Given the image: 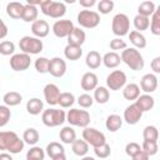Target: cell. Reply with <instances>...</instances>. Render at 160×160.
<instances>
[{
  "mask_svg": "<svg viewBox=\"0 0 160 160\" xmlns=\"http://www.w3.org/2000/svg\"><path fill=\"white\" fill-rule=\"evenodd\" d=\"M25 142L15 131H0V150L9 154H19L24 150Z\"/></svg>",
  "mask_w": 160,
  "mask_h": 160,
  "instance_id": "cell-1",
  "label": "cell"
},
{
  "mask_svg": "<svg viewBox=\"0 0 160 160\" xmlns=\"http://www.w3.org/2000/svg\"><path fill=\"white\" fill-rule=\"evenodd\" d=\"M120 59H121L122 62H125L134 71L142 70V68L145 65V61H144L142 55L135 48H126L125 50H122L121 51V55H120Z\"/></svg>",
  "mask_w": 160,
  "mask_h": 160,
  "instance_id": "cell-2",
  "label": "cell"
},
{
  "mask_svg": "<svg viewBox=\"0 0 160 160\" xmlns=\"http://www.w3.org/2000/svg\"><path fill=\"white\" fill-rule=\"evenodd\" d=\"M41 120L42 124L48 128H56L62 125L66 121V112L61 109L49 108L41 112Z\"/></svg>",
  "mask_w": 160,
  "mask_h": 160,
  "instance_id": "cell-3",
  "label": "cell"
},
{
  "mask_svg": "<svg viewBox=\"0 0 160 160\" xmlns=\"http://www.w3.org/2000/svg\"><path fill=\"white\" fill-rule=\"evenodd\" d=\"M41 12L46 16L52 19H60L66 12V5L62 1H54V0H42L40 4Z\"/></svg>",
  "mask_w": 160,
  "mask_h": 160,
  "instance_id": "cell-4",
  "label": "cell"
},
{
  "mask_svg": "<svg viewBox=\"0 0 160 160\" xmlns=\"http://www.w3.org/2000/svg\"><path fill=\"white\" fill-rule=\"evenodd\" d=\"M19 48L21 50V52L28 54V55H38L44 49V44L42 40L35 38V36H22L19 40Z\"/></svg>",
  "mask_w": 160,
  "mask_h": 160,
  "instance_id": "cell-5",
  "label": "cell"
},
{
  "mask_svg": "<svg viewBox=\"0 0 160 160\" xmlns=\"http://www.w3.org/2000/svg\"><path fill=\"white\" fill-rule=\"evenodd\" d=\"M66 121L71 126L86 128L90 124V114L82 109H70L66 114Z\"/></svg>",
  "mask_w": 160,
  "mask_h": 160,
  "instance_id": "cell-6",
  "label": "cell"
},
{
  "mask_svg": "<svg viewBox=\"0 0 160 160\" xmlns=\"http://www.w3.org/2000/svg\"><path fill=\"white\" fill-rule=\"evenodd\" d=\"M111 30L118 38H122L130 32V20L126 14L119 12L112 18Z\"/></svg>",
  "mask_w": 160,
  "mask_h": 160,
  "instance_id": "cell-7",
  "label": "cell"
},
{
  "mask_svg": "<svg viewBox=\"0 0 160 160\" xmlns=\"http://www.w3.org/2000/svg\"><path fill=\"white\" fill-rule=\"evenodd\" d=\"M78 22L84 29H94L100 24V15L98 11L84 9L78 14Z\"/></svg>",
  "mask_w": 160,
  "mask_h": 160,
  "instance_id": "cell-8",
  "label": "cell"
},
{
  "mask_svg": "<svg viewBox=\"0 0 160 160\" xmlns=\"http://www.w3.org/2000/svg\"><path fill=\"white\" fill-rule=\"evenodd\" d=\"M82 140L86 141L89 144V146L91 145L92 148L100 146L102 144L106 142V138L104 135V132H101L100 130L95 129V128H84L82 130Z\"/></svg>",
  "mask_w": 160,
  "mask_h": 160,
  "instance_id": "cell-9",
  "label": "cell"
},
{
  "mask_svg": "<svg viewBox=\"0 0 160 160\" xmlns=\"http://www.w3.org/2000/svg\"><path fill=\"white\" fill-rule=\"evenodd\" d=\"M126 74L122 70H114L106 76V88L112 91L121 90L126 85Z\"/></svg>",
  "mask_w": 160,
  "mask_h": 160,
  "instance_id": "cell-10",
  "label": "cell"
},
{
  "mask_svg": "<svg viewBox=\"0 0 160 160\" xmlns=\"http://www.w3.org/2000/svg\"><path fill=\"white\" fill-rule=\"evenodd\" d=\"M31 65V59L30 55L24 54V52H19V54H14L10 58V68L14 71H25L30 68Z\"/></svg>",
  "mask_w": 160,
  "mask_h": 160,
  "instance_id": "cell-11",
  "label": "cell"
},
{
  "mask_svg": "<svg viewBox=\"0 0 160 160\" xmlns=\"http://www.w3.org/2000/svg\"><path fill=\"white\" fill-rule=\"evenodd\" d=\"M74 24L71 20L62 19V20H56L52 25V32L56 38H68L71 31L74 30Z\"/></svg>",
  "mask_w": 160,
  "mask_h": 160,
  "instance_id": "cell-12",
  "label": "cell"
},
{
  "mask_svg": "<svg viewBox=\"0 0 160 160\" xmlns=\"http://www.w3.org/2000/svg\"><path fill=\"white\" fill-rule=\"evenodd\" d=\"M66 61L62 58L55 56L50 59V65H49V74L54 78H61L66 72Z\"/></svg>",
  "mask_w": 160,
  "mask_h": 160,
  "instance_id": "cell-13",
  "label": "cell"
},
{
  "mask_svg": "<svg viewBox=\"0 0 160 160\" xmlns=\"http://www.w3.org/2000/svg\"><path fill=\"white\" fill-rule=\"evenodd\" d=\"M60 89L58 85L55 84H46L44 86V98H45V101L54 106V105H58V100H59V96H60Z\"/></svg>",
  "mask_w": 160,
  "mask_h": 160,
  "instance_id": "cell-14",
  "label": "cell"
},
{
  "mask_svg": "<svg viewBox=\"0 0 160 160\" xmlns=\"http://www.w3.org/2000/svg\"><path fill=\"white\" fill-rule=\"evenodd\" d=\"M142 116V112L140 111V109L134 104H130L125 110H124V119L126 124L129 125H135L139 122V120L141 119Z\"/></svg>",
  "mask_w": 160,
  "mask_h": 160,
  "instance_id": "cell-15",
  "label": "cell"
},
{
  "mask_svg": "<svg viewBox=\"0 0 160 160\" xmlns=\"http://www.w3.org/2000/svg\"><path fill=\"white\" fill-rule=\"evenodd\" d=\"M31 32L35 38L38 39H42V38H46L50 32V26L48 24L46 20H42V19H38L35 20L32 24H31Z\"/></svg>",
  "mask_w": 160,
  "mask_h": 160,
  "instance_id": "cell-16",
  "label": "cell"
},
{
  "mask_svg": "<svg viewBox=\"0 0 160 160\" xmlns=\"http://www.w3.org/2000/svg\"><path fill=\"white\" fill-rule=\"evenodd\" d=\"M141 90L145 94H151L158 89V78L155 74H145L140 80Z\"/></svg>",
  "mask_w": 160,
  "mask_h": 160,
  "instance_id": "cell-17",
  "label": "cell"
},
{
  "mask_svg": "<svg viewBox=\"0 0 160 160\" xmlns=\"http://www.w3.org/2000/svg\"><path fill=\"white\" fill-rule=\"evenodd\" d=\"M98 76L95 72L92 71H88L85 72L82 76H81V80H80V85H81V89L85 90V91H91V90H95L98 88Z\"/></svg>",
  "mask_w": 160,
  "mask_h": 160,
  "instance_id": "cell-18",
  "label": "cell"
},
{
  "mask_svg": "<svg viewBox=\"0 0 160 160\" xmlns=\"http://www.w3.org/2000/svg\"><path fill=\"white\" fill-rule=\"evenodd\" d=\"M135 105L140 109V111L144 114L146 111H150L155 105V99L150 94H142L139 95V98L135 100Z\"/></svg>",
  "mask_w": 160,
  "mask_h": 160,
  "instance_id": "cell-19",
  "label": "cell"
},
{
  "mask_svg": "<svg viewBox=\"0 0 160 160\" xmlns=\"http://www.w3.org/2000/svg\"><path fill=\"white\" fill-rule=\"evenodd\" d=\"M68 39V44L70 45H76V46H82V44L86 40V34L82 29L80 28H74V30L71 31V34L66 38Z\"/></svg>",
  "mask_w": 160,
  "mask_h": 160,
  "instance_id": "cell-20",
  "label": "cell"
},
{
  "mask_svg": "<svg viewBox=\"0 0 160 160\" xmlns=\"http://www.w3.org/2000/svg\"><path fill=\"white\" fill-rule=\"evenodd\" d=\"M24 12V4L19 1H11L6 5V14L11 19H21Z\"/></svg>",
  "mask_w": 160,
  "mask_h": 160,
  "instance_id": "cell-21",
  "label": "cell"
},
{
  "mask_svg": "<svg viewBox=\"0 0 160 160\" xmlns=\"http://www.w3.org/2000/svg\"><path fill=\"white\" fill-rule=\"evenodd\" d=\"M85 64H86V66H88L89 69L95 70V69H98V68L102 64V56H101L98 51L91 50V51H89V52L86 54V56H85Z\"/></svg>",
  "mask_w": 160,
  "mask_h": 160,
  "instance_id": "cell-22",
  "label": "cell"
},
{
  "mask_svg": "<svg viewBox=\"0 0 160 160\" xmlns=\"http://www.w3.org/2000/svg\"><path fill=\"white\" fill-rule=\"evenodd\" d=\"M38 15H39V10L36 6L26 2L24 4V12H22V18L21 20H24L25 22H34L35 20H38Z\"/></svg>",
  "mask_w": 160,
  "mask_h": 160,
  "instance_id": "cell-23",
  "label": "cell"
},
{
  "mask_svg": "<svg viewBox=\"0 0 160 160\" xmlns=\"http://www.w3.org/2000/svg\"><path fill=\"white\" fill-rule=\"evenodd\" d=\"M140 95V88L138 84L135 82H130V84H126L124 88H122V96L124 99L126 100H136Z\"/></svg>",
  "mask_w": 160,
  "mask_h": 160,
  "instance_id": "cell-24",
  "label": "cell"
},
{
  "mask_svg": "<svg viewBox=\"0 0 160 160\" xmlns=\"http://www.w3.org/2000/svg\"><path fill=\"white\" fill-rule=\"evenodd\" d=\"M120 62H121L120 55L115 51H109L102 56V64L108 69H115L120 65Z\"/></svg>",
  "mask_w": 160,
  "mask_h": 160,
  "instance_id": "cell-25",
  "label": "cell"
},
{
  "mask_svg": "<svg viewBox=\"0 0 160 160\" xmlns=\"http://www.w3.org/2000/svg\"><path fill=\"white\" fill-rule=\"evenodd\" d=\"M26 111L30 115H39L44 111V102L39 98H31L26 102Z\"/></svg>",
  "mask_w": 160,
  "mask_h": 160,
  "instance_id": "cell-26",
  "label": "cell"
},
{
  "mask_svg": "<svg viewBox=\"0 0 160 160\" xmlns=\"http://www.w3.org/2000/svg\"><path fill=\"white\" fill-rule=\"evenodd\" d=\"M64 55L68 60L70 61H76L81 58L82 55V48L81 46H76V45H70L68 44L64 49Z\"/></svg>",
  "mask_w": 160,
  "mask_h": 160,
  "instance_id": "cell-27",
  "label": "cell"
},
{
  "mask_svg": "<svg viewBox=\"0 0 160 160\" xmlns=\"http://www.w3.org/2000/svg\"><path fill=\"white\" fill-rule=\"evenodd\" d=\"M105 126L109 131L111 132H115L118 130H120V128L122 126V118L118 114H111L106 118V121H105Z\"/></svg>",
  "mask_w": 160,
  "mask_h": 160,
  "instance_id": "cell-28",
  "label": "cell"
},
{
  "mask_svg": "<svg viewBox=\"0 0 160 160\" xmlns=\"http://www.w3.org/2000/svg\"><path fill=\"white\" fill-rule=\"evenodd\" d=\"M2 101L8 108L18 106L22 101V95L18 91H9L2 96Z\"/></svg>",
  "mask_w": 160,
  "mask_h": 160,
  "instance_id": "cell-29",
  "label": "cell"
},
{
  "mask_svg": "<svg viewBox=\"0 0 160 160\" xmlns=\"http://www.w3.org/2000/svg\"><path fill=\"white\" fill-rule=\"evenodd\" d=\"M59 138H60L61 142L70 145L76 140V132L72 129V126H70V125L69 126H64L59 132Z\"/></svg>",
  "mask_w": 160,
  "mask_h": 160,
  "instance_id": "cell-30",
  "label": "cell"
},
{
  "mask_svg": "<svg viewBox=\"0 0 160 160\" xmlns=\"http://www.w3.org/2000/svg\"><path fill=\"white\" fill-rule=\"evenodd\" d=\"M128 35H129L130 42L135 46V49H144V48H146V38L141 32H139L136 30H132Z\"/></svg>",
  "mask_w": 160,
  "mask_h": 160,
  "instance_id": "cell-31",
  "label": "cell"
},
{
  "mask_svg": "<svg viewBox=\"0 0 160 160\" xmlns=\"http://www.w3.org/2000/svg\"><path fill=\"white\" fill-rule=\"evenodd\" d=\"M92 99L98 104H106L109 101V99H110V91H109V89L105 88V86H98L94 90Z\"/></svg>",
  "mask_w": 160,
  "mask_h": 160,
  "instance_id": "cell-32",
  "label": "cell"
},
{
  "mask_svg": "<svg viewBox=\"0 0 160 160\" xmlns=\"http://www.w3.org/2000/svg\"><path fill=\"white\" fill-rule=\"evenodd\" d=\"M40 139V135H39V131L34 128H28L24 134H22V141L30 146H34L36 145V142L39 141Z\"/></svg>",
  "mask_w": 160,
  "mask_h": 160,
  "instance_id": "cell-33",
  "label": "cell"
},
{
  "mask_svg": "<svg viewBox=\"0 0 160 160\" xmlns=\"http://www.w3.org/2000/svg\"><path fill=\"white\" fill-rule=\"evenodd\" d=\"M71 150L75 155L78 156H85L89 152V144L86 141H84L82 139H76L72 144H71Z\"/></svg>",
  "mask_w": 160,
  "mask_h": 160,
  "instance_id": "cell-34",
  "label": "cell"
},
{
  "mask_svg": "<svg viewBox=\"0 0 160 160\" xmlns=\"http://www.w3.org/2000/svg\"><path fill=\"white\" fill-rule=\"evenodd\" d=\"M45 154L49 156V158H55L60 154H65V149L62 146V144L58 142V141H51L50 144L46 145V149H45Z\"/></svg>",
  "mask_w": 160,
  "mask_h": 160,
  "instance_id": "cell-35",
  "label": "cell"
},
{
  "mask_svg": "<svg viewBox=\"0 0 160 160\" xmlns=\"http://www.w3.org/2000/svg\"><path fill=\"white\" fill-rule=\"evenodd\" d=\"M75 102V96L72 92H69V91H64L60 94L59 96V100H58V105H60L62 109H68V108H71Z\"/></svg>",
  "mask_w": 160,
  "mask_h": 160,
  "instance_id": "cell-36",
  "label": "cell"
},
{
  "mask_svg": "<svg viewBox=\"0 0 160 160\" xmlns=\"http://www.w3.org/2000/svg\"><path fill=\"white\" fill-rule=\"evenodd\" d=\"M155 10H156V6L152 1H142L138 8V14L146 16V18H150L155 12Z\"/></svg>",
  "mask_w": 160,
  "mask_h": 160,
  "instance_id": "cell-37",
  "label": "cell"
},
{
  "mask_svg": "<svg viewBox=\"0 0 160 160\" xmlns=\"http://www.w3.org/2000/svg\"><path fill=\"white\" fill-rule=\"evenodd\" d=\"M150 26V18H146V16H142V15H136L134 18V28L136 31L141 32L144 30H148Z\"/></svg>",
  "mask_w": 160,
  "mask_h": 160,
  "instance_id": "cell-38",
  "label": "cell"
},
{
  "mask_svg": "<svg viewBox=\"0 0 160 160\" xmlns=\"http://www.w3.org/2000/svg\"><path fill=\"white\" fill-rule=\"evenodd\" d=\"M45 159V150L40 146H31L26 152V160H44Z\"/></svg>",
  "mask_w": 160,
  "mask_h": 160,
  "instance_id": "cell-39",
  "label": "cell"
},
{
  "mask_svg": "<svg viewBox=\"0 0 160 160\" xmlns=\"http://www.w3.org/2000/svg\"><path fill=\"white\" fill-rule=\"evenodd\" d=\"M151 18V20H150V31L154 34V35H156V36H159L160 35V9H156L155 10V12L150 16Z\"/></svg>",
  "mask_w": 160,
  "mask_h": 160,
  "instance_id": "cell-40",
  "label": "cell"
},
{
  "mask_svg": "<svg viewBox=\"0 0 160 160\" xmlns=\"http://www.w3.org/2000/svg\"><path fill=\"white\" fill-rule=\"evenodd\" d=\"M49 65H50V59L45 58V56H40L35 60L34 62V66H35V70L40 74H46L49 71Z\"/></svg>",
  "mask_w": 160,
  "mask_h": 160,
  "instance_id": "cell-41",
  "label": "cell"
},
{
  "mask_svg": "<svg viewBox=\"0 0 160 160\" xmlns=\"http://www.w3.org/2000/svg\"><path fill=\"white\" fill-rule=\"evenodd\" d=\"M142 138H144V140L158 141V138H159L158 128L154 126V125H148V126H145L144 130H142Z\"/></svg>",
  "mask_w": 160,
  "mask_h": 160,
  "instance_id": "cell-42",
  "label": "cell"
},
{
  "mask_svg": "<svg viewBox=\"0 0 160 160\" xmlns=\"http://www.w3.org/2000/svg\"><path fill=\"white\" fill-rule=\"evenodd\" d=\"M98 14H102V15H106L109 12H111L114 10V1L112 0H100L98 4Z\"/></svg>",
  "mask_w": 160,
  "mask_h": 160,
  "instance_id": "cell-43",
  "label": "cell"
},
{
  "mask_svg": "<svg viewBox=\"0 0 160 160\" xmlns=\"http://www.w3.org/2000/svg\"><path fill=\"white\" fill-rule=\"evenodd\" d=\"M141 150L144 152H146L149 156H152L155 154H158L159 146H158V141H150V140H144L142 145H141Z\"/></svg>",
  "mask_w": 160,
  "mask_h": 160,
  "instance_id": "cell-44",
  "label": "cell"
},
{
  "mask_svg": "<svg viewBox=\"0 0 160 160\" xmlns=\"http://www.w3.org/2000/svg\"><path fill=\"white\" fill-rule=\"evenodd\" d=\"M15 52V44L10 40H4L0 42V54L4 56L14 55Z\"/></svg>",
  "mask_w": 160,
  "mask_h": 160,
  "instance_id": "cell-45",
  "label": "cell"
},
{
  "mask_svg": "<svg viewBox=\"0 0 160 160\" xmlns=\"http://www.w3.org/2000/svg\"><path fill=\"white\" fill-rule=\"evenodd\" d=\"M94 152H95V155H96L99 159H106V158H109L110 154H111V148H110V145H109L108 142H105V144H102V145H100V146L94 148Z\"/></svg>",
  "mask_w": 160,
  "mask_h": 160,
  "instance_id": "cell-46",
  "label": "cell"
},
{
  "mask_svg": "<svg viewBox=\"0 0 160 160\" xmlns=\"http://www.w3.org/2000/svg\"><path fill=\"white\" fill-rule=\"evenodd\" d=\"M10 118H11L10 108H8L6 105H0V128L8 125Z\"/></svg>",
  "mask_w": 160,
  "mask_h": 160,
  "instance_id": "cell-47",
  "label": "cell"
},
{
  "mask_svg": "<svg viewBox=\"0 0 160 160\" xmlns=\"http://www.w3.org/2000/svg\"><path fill=\"white\" fill-rule=\"evenodd\" d=\"M78 104H79L80 108H82V109H89V108L92 106L94 99H92L91 95H89L88 92H85V94L79 95V98H78Z\"/></svg>",
  "mask_w": 160,
  "mask_h": 160,
  "instance_id": "cell-48",
  "label": "cell"
},
{
  "mask_svg": "<svg viewBox=\"0 0 160 160\" xmlns=\"http://www.w3.org/2000/svg\"><path fill=\"white\" fill-rule=\"evenodd\" d=\"M128 48V45H126V42H125V40H122L121 38H115V39H112L111 41H110V49L112 50V51H118V50H125Z\"/></svg>",
  "mask_w": 160,
  "mask_h": 160,
  "instance_id": "cell-49",
  "label": "cell"
},
{
  "mask_svg": "<svg viewBox=\"0 0 160 160\" xmlns=\"http://www.w3.org/2000/svg\"><path fill=\"white\" fill-rule=\"evenodd\" d=\"M141 150V146L138 144V142H128L126 144V146H125V152H126V155L128 156H134L136 152H139Z\"/></svg>",
  "mask_w": 160,
  "mask_h": 160,
  "instance_id": "cell-50",
  "label": "cell"
},
{
  "mask_svg": "<svg viewBox=\"0 0 160 160\" xmlns=\"http://www.w3.org/2000/svg\"><path fill=\"white\" fill-rule=\"evenodd\" d=\"M150 66H151V70L155 74H159L160 72V56L154 58L152 61H151V64H150Z\"/></svg>",
  "mask_w": 160,
  "mask_h": 160,
  "instance_id": "cell-51",
  "label": "cell"
},
{
  "mask_svg": "<svg viewBox=\"0 0 160 160\" xmlns=\"http://www.w3.org/2000/svg\"><path fill=\"white\" fill-rule=\"evenodd\" d=\"M8 32H9V29H8V25L4 22V20L0 18V40L6 38L8 36Z\"/></svg>",
  "mask_w": 160,
  "mask_h": 160,
  "instance_id": "cell-52",
  "label": "cell"
},
{
  "mask_svg": "<svg viewBox=\"0 0 160 160\" xmlns=\"http://www.w3.org/2000/svg\"><path fill=\"white\" fill-rule=\"evenodd\" d=\"M79 4L84 8V9H90V8H92L94 5H96V0H80L79 1Z\"/></svg>",
  "mask_w": 160,
  "mask_h": 160,
  "instance_id": "cell-53",
  "label": "cell"
},
{
  "mask_svg": "<svg viewBox=\"0 0 160 160\" xmlns=\"http://www.w3.org/2000/svg\"><path fill=\"white\" fill-rule=\"evenodd\" d=\"M149 155L146 154V152H144L142 150H140L139 152H136L134 156H131V159L132 160H149Z\"/></svg>",
  "mask_w": 160,
  "mask_h": 160,
  "instance_id": "cell-54",
  "label": "cell"
},
{
  "mask_svg": "<svg viewBox=\"0 0 160 160\" xmlns=\"http://www.w3.org/2000/svg\"><path fill=\"white\" fill-rule=\"evenodd\" d=\"M0 160H14V159L9 152H0Z\"/></svg>",
  "mask_w": 160,
  "mask_h": 160,
  "instance_id": "cell-55",
  "label": "cell"
},
{
  "mask_svg": "<svg viewBox=\"0 0 160 160\" xmlns=\"http://www.w3.org/2000/svg\"><path fill=\"white\" fill-rule=\"evenodd\" d=\"M51 160H66V155H65V154H60V155L52 158Z\"/></svg>",
  "mask_w": 160,
  "mask_h": 160,
  "instance_id": "cell-56",
  "label": "cell"
},
{
  "mask_svg": "<svg viewBox=\"0 0 160 160\" xmlns=\"http://www.w3.org/2000/svg\"><path fill=\"white\" fill-rule=\"evenodd\" d=\"M81 160H96V159L92 158V156H88V155H85V156L81 158Z\"/></svg>",
  "mask_w": 160,
  "mask_h": 160,
  "instance_id": "cell-57",
  "label": "cell"
}]
</instances>
